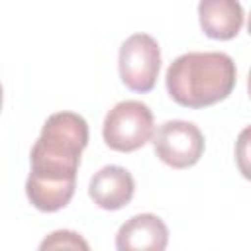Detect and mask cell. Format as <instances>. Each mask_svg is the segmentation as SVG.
<instances>
[{
	"mask_svg": "<svg viewBox=\"0 0 251 251\" xmlns=\"http://www.w3.org/2000/svg\"><path fill=\"white\" fill-rule=\"evenodd\" d=\"M88 145V124L75 112H55L31 147V171L25 180L27 200L41 212L65 208L76 186L80 155Z\"/></svg>",
	"mask_w": 251,
	"mask_h": 251,
	"instance_id": "1",
	"label": "cell"
},
{
	"mask_svg": "<svg viewBox=\"0 0 251 251\" xmlns=\"http://www.w3.org/2000/svg\"><path fill=\"white\" fill-rule=\"evenodd\" d=\"M235 82V63L222 51L178 55L165 75L169 96L184 108H206L222 102L233 92Z\"/></svg>",
	"mask_w": 251,
	"mask_h": 251,
	"instance_id": "2",
	"label": "cell"
},
{
	"mask_svg": "<svg viewBox=\"0 0 251 251\" xmlns=\"http://www.w3.org/2000/svg\"><path fill=\"white\" fill-rule=\"evenodd\" d=\"M102 137L114 151L129 153L153 137V112L139 100L118 102L104 118Z\"/></svg>",
	"mask_w": 251,
	"mask_h": 251,
	"instance_id": "3",
	"label": "cell"
},
{
	"mask_svg": "<svg viewBox=\"0 0 251 251\" xmlns=\"http://www.w3.org/2000/svg\"><path fill=\"white\" fill-rule=\"evenodd\" d=\"M118 69L122 82L129 90L141 94L153 90L161 69V49L155 37L149 33L129 35L120 47Z\"/></svg>",
	"mask_w": 251,
	"mask_h": 251,
	"instance_id": "4",
	"label": "cell"
},
{
	"mask_svg": "<svg viewBox=\"0 0 251 251\" xmlns=\"http://www.w3.org/2000/svg\"><path fill=\"white\" fill-rule=\"evenodd\" d=\"M204 147V133L196 124L186 120H167L153 131L155 155L173 169H188L196 165Z\"/></svg>",
	"mask_w": 251,
	"mask_h": 251,
	"instance_id": "5",
	"label": "cell"
},
{
	"mask_svg": "<svg viewBox=\"0 0 251 251\" xmlns=\"http://www.w3.org/2000/svg\"><path fill=\"white\" fill-rule=\"evenodd\" d=\"M169 227L155 214H137L126 220L116 233V251H165Z\"/></svg>",
	"mask_w": 251,
	"mask_h": 251,
	"instance_id": "6",
	"label": "cell"
},
{
	"mask_svg": "<svg viewBox=\"0 0 251 251\" xmlns=\"http://www.w3.org/2000/svg\"><path fill=\"white\" fill-rule=\"evenodd\" d=\"M135 192L133 176L120 165H106L92 175L88 182V194L102 210H120L129 204Z\"/></svg>",
	"mask_w": 251,
	"mask_h": 251,
	"instance_id": "7",
	"label": "cell"
},
{
	"mask_svg": "<svg viewBox=\"0 0 251 251\" xmlns=\"http://www.w3.org/2000/svg\"><path fill=\"white\" fill-rule=\"evenodd\" d=\"M202 31L212 39H231L243 27V8L235 0H202L198 4Z\"/></svg>",
	"mask_w": 251,
	"mask_h": 251,
	"instance_id": "8",
	"label": "cell"
},
{
	"mask_svg": "<svg viewBox=\"0 0 251 251\" xmlns=\"http://www.w3.org/2000/svg\"><path fill=\"white\" fill-rule=\"evenodd\" d=\"M37 251H90V245L78 231L55 229L41 239Z\"/></svg>",
	"mask_w": 251,
	"mask_h": 251,
	"instance_id": "9",
	"label": "cell"
},
{
	"mask_svg": "<svg viewBox=\"0 0 251 251\" xmlns=\"http://www.w3.org/2000/svg\"><path fill=\"white\" fill-rule=\"evenodd\" d=\"M0 110H2V84H0Z\"/></svg>",
	"mask_w": 251,
	"mask_h": 251,
	"instance_id": "10",
	"label": "cell"
}]
</instances>
